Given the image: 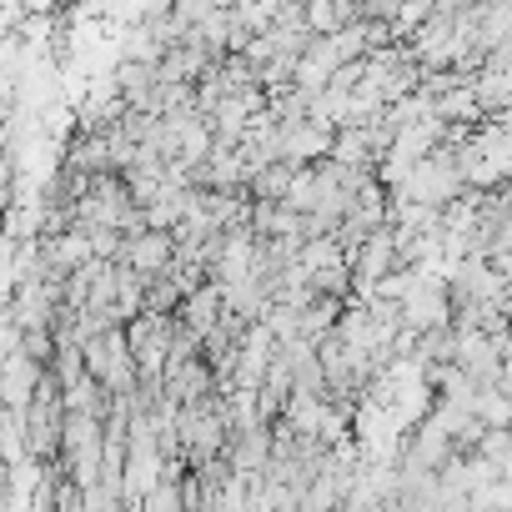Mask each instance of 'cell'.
I'll use <instances>...</instances> for the list:
<instances>
[{
	"instance_id": "6da1fadb",
	"label": "cell",
	"mask_w": 512,
	"mask_h": 512,
	"mask_svg": "<svg viewBox=\"0 0 512 512\" xmlns=\"http://www.w3.org/2000/svg\"><path fill=\"white\" fill-rule=\"evenodd\" d=\"M116 267H131L136 277L161 282V277L176 267V236H171V231H146V236L126 241V251H121Z\"/></svg>"
},
{
	"instance_id": "7a4b0ae2",
	"label": "cell",
	"mask_w": 512,
	"mask_h": 512,
	"mask_svg": "<svg viewBox=\"0 0 512 512\" xmlns=\"http://www.w3.org/2000/svg\"><path fill=\"white\" fill-rule=\"evenodd\" d=\"M472 417H477L487 432H512V397H507L502 387H482Z\"/></svg>"
},
{
	"instance_id": "3957f363",
	"label": "cell",
	"mask_w": 512,
	"mask_h": 512,
	"mask_svg": "<svg viewBox=\"0 0 512 512\" xmlns=\"http://www.w3.org/2000/svg\"><path fill=\"white\" fill-rule=\"evenodd\" d=\"M292 176H297V166H267L262 176L251 181V201H287V191H292Z\"/></svg>"
}]
</instances>
